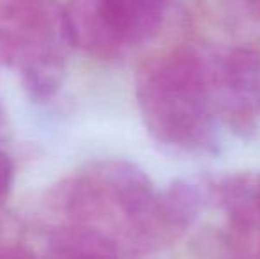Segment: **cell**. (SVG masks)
<instances>
[{"label": "cell", "instance_id": "6da1fadb", "mask_svg": "<svg viewBox=\"0 0 260 259\" xmlns=\"http://www.w3.org/2000/svg\"><path fill=\"white\" fill-rule=\"evenodd\" d=\"M137 100L157 144L193 156L216 151V108L199 53L179 48L147 63L137 76Z\"/></svg>", "mask_w": 260, "mask_h": 259}, {"label": "cell", "instance_id": "7a4b0ae2", "mask_svg": "<svg viewBox=\"0 0 260 259\" xmlns=\"http://www.w3.org/2000/svg\"><path fill=\"white\" fill-rule=\"evenodd\" d=\"M69 46L58 0H0V66L18 68L38 53Z\"/></svg>", "mask_w": 260, "mask_h": 259}, {"label": "cell", "instance_id": "3957f363", "mask_svg": "<svg viewBox=\"0 0 260 259\" xmlns=\"http://www.w3.org/2000/svg\"><path fill=\"white\" fill-rule=\"evenodd\" d=\"M207 69L216 112L236 131L253 130L260 112L258 53L250 48H234Z\"/></svg>", "mask_w": 260, "mask_h": 259}, {"label": "cell", "instance_id": "277c9868", "mask_svg": "<svg viewBox=\"0 0 260 259\" xmlns=\"http://www.w3.org/2000/svg\"><path fill=\"white\" fill-rule=\"evenodd\" d=\"M103 18L120 48L149 41L163 23L168 0H100Z\"/></svg>", "mask_w": 260, "mask_h": 259}, {"label": "cell", "instance_id": "5b68a950", "mask_svg": "<svg viewBox=\"0 0 260 259\" xmlns=\"http://www.w3.org/2000/svg\"><path fill=\"white\" fill-rule=\"evenodd\" d=\"M204 194L199 185L189 181H174L157 195L154 213L149 225V242H170L186 233L199 217Z\"/></svg>", "mask_w": 260, "mask_h": 259}, {"label": "cell", "instance_id": "8992f818", "mask_svg": "<svg viewBox=\"0 0 260 259\" xmlns=\"http://www.w3.org/2000/svg\"><path fill=\"white\" fill-rule=\"evenodd\" d=\"M218 208L226 211L239 229H253L260 224V172H234L211 178L202 187Z\"/></svg>", "mask_w": 260, "mask_h": 259}, {"label": "cell", "instance_id": "52a82bcc", "mask_svg": "<svg viewBox=\"0 0 260 259\" xmlns=\"http://www.w3.org/2000/svg\"><path fill=\"white\" fill-rule=\"evenodd\" d=\"M64 21L66 38L73 48L101 59L115 57L122 50L106 25L100 0H69L64 6Z\"/></svg>", "mask_w": 260, "mask_h": 259}, {"label": "cell", "instance_id": "ba28073f", "mask_svg": "<svg viewBox=\"0 0 260 259\" xmlns=\"http://www.w3.org/2000/svg\"><path fill=\"white\" fill-rule=\"evenodd\" d=\"M50 259H119L113 242L96 227L73 225L55 231L48 243Z\"/></svg>", "mask_w": 260, "mask_h": 259}, {"label": "cell", "instance_id": "9c48e42d", "mask_svg": "<svg viewBox=\"0 0 260 259\" xmlns=\"http://www.w3.org/2000/svg\"><path fill=\"white\" fill-rule=\"evenodd\" d=\"M64 48H53L28 59L20 68L21 82L34 100L46 101L53 98L66 78Z\"/></svg>", "mask_w": 260, "mask_h": 259}, {"label": "cell", "instance_id": "30bf717a", "mask_svg": "<svg viewBox=\"0 0 260 259\" xmlns=\"http://www.w3.org/2000/svg\"><path fill=\"white\" fill-rule=\"evenodd\" d=\"M14 181V163L6 151L0 149V206L11 194Z\"/></svg>", "mask_w": 260, "mask_h": 259}, {"label": "cell", "instance_id": "8fae6325", "mask_svg": "<svg viewBox=\"0 0 260 259\" xmlns=\"http://www.w3.org/2000/svg\"><path fill=\"white\" fill-rule=\"evenodd\" d=\"M0 259H39V256L28 247L7 243V245H0Z\"/></svg>", "mask_w": 260, "mask_h": 259}, {"label": "cell", "instance_id": "7c38bea8", "mask_svg": "<svg viewBox=\"0 0 260 259\" xmlns=\"http://www.w3.org/2000/svg\"><path fill=\"white\" fill-rule=\"evenodd\" d=\"M7 131V119H6V110H4L2 103H0V140H4Z\"/></svg>", "mask_w": 260, "mask_h": 259}]
</instances>
